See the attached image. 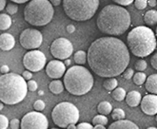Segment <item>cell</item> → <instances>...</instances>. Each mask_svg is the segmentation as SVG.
Segmentation results:
<instances>
[{"mask_svg": "<svg viewBox=\"0 0 157 129\" xmlns=\"http://www.w3.org/2000/svg\"><path fill=\"white\" fill-rule=\"evenodd\" d=\"M131 61L126 44L113 36L101 37L91 43L87 53V62L96 75L114 78L128 68Z\"/></svg>", "mask_w": 157, "mask_h": 129, "instance_id": "obj_1", "label": "cell"}, {"mask_svg": "<svg viewBox=\"0 0 157 129\" xmlns=\"http://www.w3.org/2000/svg\"><path fill=\"white\" fill-rule=\"evenodd\" d=\"M131 15L126 9L118 5L104 7L97 17L98 30L105 34L118 36L125 33L131 26Z\"/></svg>", "mask_w": 157, "mask_h": 129, "instance_id": "obj_2", "label": "cell"}, {"mask_svg": "<svg viewBox=\"0 0 157 129\" xmlns=\"http://www.w3.org/2000/svg\"><path fill=\"white\" fill-rule=\"evenodd\" d=\"M27 83L16 73H7L0 76V101L6 105L19 104L27 96Z\"/></svg>", "mask_w": 157, "mask_h": 129, "instance_id": "obj_3", "label": "cell"}, {"mask_svg": "<svg viewBox=\"0 0 157 129\" xmlns=\"http://www.w3.org/2000/svg\"><path fill=\"white\" fill-rule=\"evenodd\" d=\"M131 52L137 57L149 56L156 49L155 34L150 28L139 26L132 29L127 37Z\"/></svg>", "mask_w": 157, "mask_h": 129, "instance_id": "obj_4", "label": "cell"}, {"mask_svg": "<svg viewBox=\"0 0 157 129\" xmlns=\"http://www.w3.org/2000/svg\"><path fill=\"white\" fill-rule=\"evenodd\" d=\"M94 76L89 69L82 66H73L64 74V87L69 93L82 96L90 92L94 87Z\"/></svg>", "mask_w": 157, "mask_h": 129, "instance_id": "obj_5", "label": "cell"}, {"mask_svg": "<svg viewBox=\"0 0 157 129\" xmlns=\"http://www.w3.org/2000/svg\"><path fill=\"white\" fill-rule=\"evenodd\" d=\"M53 15V7L48 0H31L24 9L25 20L35 27L48 25Z\"/></svg>", "mask_w": 157, "mask_h": 129, "instance_id": "obj_6", "label": "cell"}, {"mask_svg": "<svg viewBox=\"0 0 157 129\" xmlns=\"http://www.w3.org/2000/svg\"><path fill=\"white\" fill-rule=\"evenodd\" d=\"M99 4V0H63V9L71 20L81 22L92 18Z\"/></svg>", "mask_w": 157, "mask_h": 129, "instance_id": "obj_7", "label": "cell"}, {"mask_svg": "<svg viewBox=\"0 0 157 129\" xmlns=\"http://www.w3.org/2000/svg\"><path fill=\"white\" fill-rule=\"evenodd\" d=\"M52 118L55 125L60 128H67L69 124H75L79 121V110L71 103L62 102L53 107Z\"/></svg>", "mask_w": 157, "mask_h": 129, "instance_id": "obj_8", "label": "cell"}, {"mask_svg": "<svg viewBox=\"0 0 157 129\" xmlns=\"http://www.w3.org/2000/svg\"><path fill=\"white\" fill-rule=\"evenodd\" d=\"M20 126L21 129H48L49 121L41 112L32 111L23 116Z\"/></svg>", "mask_w": 157, "mask_h": 129, "instance_id": "obj_9", "label": "cell"}, {"mask_svg": "<svg viewBox=\"0 0 157 129\" xmlns=\"http://www.w3.org/2000/svg\"><path fill=\"white\" fill-rule=\"evenodd\" d=\"M46 60L47 58L42 51L38 50H33L24 55L23 64L27 70L31 72H38L44 68Z\"/></svg>", "mask_w": 157, "mask_h": 129, "instance_id": "obj_10", "label": "cell"}, {"mask_svg": "<svg viewBox=\"0 0 157 129\" xmlns=\"http://www.w3.org/2000/svg\"><path fill=\"white\" fill-rule=\"evenodd\" d=\"M50 50L52 56L57 60H66L72 54L73 47L69 39L60 37L52 43Z\"/></svg>", "mask_w": 157, "mask_h": 129, "instance_id": "obj_11", "label": "cell"}, {"mask_svg": "<svg viewBox=\"0 0 157 129\" xmlns=\"http://www.w3.org/2000/svg\"><path fill=\"white\" fill-rule=\"evenodd\" d=\"M43 41L42 33L35 29H26L19 36L20 45L26 50H36L38 49Z\"/></svg>", "mask_w": 157, "mask_h": 129, "instance_id": "obj_12", "label": "cell"}, {"mask_svg": "<svg viewBox=\"0 0 157 129\" xmlns=\"http://www.w3.org/2000/svg\"><path fill=\"white\" fill-rule=\"evenodd\" d=\"M65 72L66 66L60 60H52L46 67V73L52 79L59 80L61 77L64 76Z\"/></svg>", "mask_w": 157, "mask_h": 129, "instance_id": "obj_13", "label": "cell"}, {"mask_svg": "<svg viewBox=\"0 0 157 129\" xmlns=\"http://www.w3.org/2000/svg\"><path fill=\"white\" fill-rule=\"evenodd\" d=\"M141 110L149 116H154L157 113V96L154 94L146 95L141 99Z\"/></svg>", "mask_w": 157, "mask_h": 129, "instance_id": "obj_14", "label": "cell"}, {"mask_svg": "<svg viewBox=\"0 0 157 129\" xmlns=\"http://www.w3.org/2000/svg\"><path fill=\"white\" fill-rule=\"evenodd\" d=\"M15 46V39L11 33L0 34V49L4 51H8L13 49Z\"/></svg>", "mask_w": 157, "mask_h": 129, "instance_id": "obj_15", "label": "cell"}, {"mask_svg": "<svg viewBox=\"0 0 157 129\" xmlns=\"http://www.w3.org/2000/svg\"><path fill=\"white\" fill-rule=\"evenodd\" d=\"M108 129H140L136 123L130 121V120H121L115 121L112 124H109Z\"/></svg>", "mask_w": 157, "mask_h": 129, "instance_id": "obj_16", "label": "cell"}, {"mask_svg": "<svg viewBox=\"0 0 157 129\" xmlns=\"http://www.w3.org/2000/svg\"><path fill=\"white\" fill-rule=\"evenodd\" d=\"M141 99H142V96L140 94V92H138L136 90L130 91L128 94H126V97H125L127 105L131 107H136L137 105H139Z\"/></svg>", "mask_w": 157, "mask_h": 129, "instance_id": "obj_17", "label": "cell"}, {"mask_svg": "<svg viewBox=\"0 0 157 129\" xmlns=\"http://www.w3.org/2000/svg\"><path fill=\"white\" fill-rule=\"evenodd\" d=\"M145 87L147 92L151 94H157V74H151L149 77H147L145 82Z\"/></svg>", "mask_w": 157, "mask_h": 129, "instance_id": "obj_18", "label": "cell"}, {"mask_svg": "<svg viewBox=\"0 0 157 129\" xmlns=\"http://www.w3.org/2000/svg\"><path fill=\"white\" fill-rule=\"evenodd\" d=\"M97 111L100 115H109L113 111V105L110 103L107 102V101H103L98 104L97 105Z\"/></svg>", "mask_w": 157, "mask_h": 129, "instance_id": "obj_19", "label": "cell"}, {"mask_svg": "<svg viewBox=\"0 0 157 129\" xmlns=\"http://www.w3.org/2000/svg\"><path fill=\"white\" fill-rule=\"evenodd\" d=\"M49 89L52 93L53 94H60L64 90V85L60 80H53L52 82L50 83L49 85Z\"/></svg>", "mask_w": 157, "mask_h": 129, "instance_id": "obj_20", "label": "cell"}, {"mask_svg": "<svg viewBox=\"0 0 157 129\" xmlns=\"http://www.w3.org/2000/svg\"><path fill=\"white\" fill-rule=\"evenodd\" d=\"M144 21L147 26H154L157 22V12L155 10L147 11L144 15Z\"/></svg>", "mask_w": 157, "mask_h": 129, "instance_id": "obj_21", "label": "cell"}, {"mask_svg": "<svg viewBox=\"0 0 157 129\" xmlns=\"http://www.w3.org/2000/svg\"><path fill=\"white\" fill-rule=\"evenodd\" d=\"M12 26V18L6 13L0 14V31H6Z\"/></svg>", "mask_w": 157, "mask_h": 129, "instance_id": "obj_22", "label": "cell"}, {"mask_svg": "<svg viewBox=\"0 0 157 129\" xmlns=\"http://www.w3.org/2000/svg\"><path fill=\"white\" fill-rule=\"evenodd\" d=\"M126 94H127L126 90L124 88H122V87H116L112 92V97L115 101H117V102H122L123 100H125Z\"/></svg>", "mask_w": 157, "mask_h": 129, "instance_id": "obj_23", "label": "cell"}, {"mask_svg": "<svg viewBox=\"0 0 157 129\" xmlns=\"http://www.w3.org/2000/svg\"><path fill=\"white\" fill-rule=\"evenodd\" d=\"M73 59H75V63L78 64V66L85 64V63L87 62V53L83 50H78L75 52V56H73Z\"/></svg>", "mask_w": 157, "mask_h": 129, "instance_id": "obj_24", "label": "cell"}, {"mask_svg": "<svg viewBox=\"0 0 157 129\" xmlns=\"http://www.w3.org/2000/svg\"><path fill=\"white\" fill-rule=\"evenodd\" d=\"M117 86L118 81L115 78H107L103 83V87L107 90H113L117 87Z\"/></svg>", "mask_w": 157, "mask_h": 129, "instance_id": "obj_25", "label": "cell"}, {"mask_svg": "<svg viewBox=\"0 0 157 129\" xmlns=\"http://www.w3.org/2000/svg\"><path fill=\"white\" fill-rule=\"evenodd\" d=\"M126 117L125 111L121 108H115L113 111H112V118L113 120L115 121H121V120H124Z\"/></svg>", "mask_w": 157, "mask_h": 129, "instance_id": "obj_26", "label": "cell"}, {"mask_svg": "<svg viewBox=\"0 0 157 129\" xmlns=\"http://www.w3.org/2000/svg\"><path fill=\"white\" fill-rule=\"evenodd\" d=\"M132 78H133V82H134L135 85L141 86L146 82L147 76H146V74L144 72H137L136 74H133Z\"/></svg>", "mask_w": 157, "mask_h": 129, "instance_id": "obj_27", "label": "cell"}, {"mask_svg": "<svg viewBox=\"0 0 157 129\" xmlns=\"http://www.w3.org/2000/svg\"><path fill=\"white\" fill-rule=\"evenodd\" d=\"M92 124L94 125H104L108 124V118L104 115H97L92 119Z\"/></svg>", "mask_w": 157, "mask_h": 129, "instance_id": "obj_28", "label": "cell"}, {"mask_svg": "<svg viewBox=\"0 0 157 129\" xmlns=\"http://www.w3.org/2000/svg\"><path fill=\"white\" fill-rule=\"evenodd\" d=\"M134 67H135V69H137L139 72H143L146 70L147 67V64L145 60L143 59H140V60H138L135 64H134Z\"/></svg>", "mask_w": 157, "mask_h": 129, "instance_id": "obj_29", "label": "cell"}, {"mask_svg": "<svg viewBox=\"0 0 157 129\" xmlns=\"http://www.w3.org/2000/svg\"><path fill=\"white\" fill-rule=\"evenodd\" d=\"M45 103L43 102L42 100H37V101H35L34 104H33V108L35 111H37V112H41L43 111V110L45 109Z\"/></svg>", "mask_w": 157, "mask_h": 129, "instance_id": "obj_30", "label": "cell"}, {"mask_svg": "<svg viewBox=\"0 0 157 129\" xmlns=\"http://www.w3.org/2000/svg\"><path fill=\"white\" fill-rule=\"evenodd\" d=\"M6 10L9 14H15L18 11V7L15 3H9L6 5Z\"/></svg>", "mask_w": 157, "mask_h": 129, "instance_id": "obj_31", "label": "cell"}, {"mask_svg": "<svg viewBox=\"0 0 157 129\" xmlns=\"http://www.w3.org/2000/svg\"><path fill=\"white\" fill-rule=\"evenodd\" d=\"M9 126V120L6 116L0 115V129H7Z\"/></svg>", "mask_w": 157, "mask_h": 129, "instance_id": "obj_32", "label": "cell"}, {"mask_svg": "<svg viewBox=\"0 0 157 129\" xmlns=\"http://www.w3.org/2000/svg\"><path fill=\"white\" fill-rule=\"evenodd\" d=\"M37 87H38L37 83H36L35 81H33V80H30L29 82L27 83V88H28V90H30L32 92L37 90Z\"/></svg>", "mask_w": 157, "mask_h": 129, "instance_id": "obj_33", "label": "cell"}, {"mask_svg": "<svg viewBox=\"0 0 157 129\" xmlns=\"http://www.w3.org/2000/svg\"><path fill=\"white\" fill-rule=\"evenodd\" d=\"M134 5L138 10H144L147 5V0H135Z\"/></svg>", "mask_w": 157, "mask_h": 129, "instance_id": "obj_34", "label": "cell"}, {"mask_svg": "<svg viewBox=\"0 0 157 129\" xmlns=\"http://www.w3.org/2000/svg\"><path fill=\"white\" fill-rule=\"evenodd\" d=\"M133 69H132V68H126L124 71H123V77L126 79V80H130V79H132V76H133Z\"/></svg>", "mask_w": 157, "mask_h": 129, "instance_id": "obj_35", "label": "cell"}, {"mask_svg": "<svg viewBox=\"0 0 157 129\" xmlns=\"http://www.w3.org/2000/svg\"><path fill=\"white\" fill-rule=\"evenodd\" d=\"M9 125H10L12 129H19L20 121L18 119H13L11 122H9Z\"/></svg>", "mask_w": 157, "mask_h": 129, "instance_id": "obj_36", "label": "cell"}, {"mask_svg": "<svg viewBox=\"0 0 157 129\" xmlns=\"http://www.w3.org/2000/svg\"><path fill=\"white\" fill-rule=\"evenodd\" d=\"M113 1H114L118 5H121V7H122V6H128V5H131L134 1V0H113Z\"/></svg>", "mask_w": 157, "mask_h": 129, "instance_id": "obj_37", "label": "cell"}, {"mask_svg": "<svg viewBox=\"0 0 157 129\" xmlns=\"http://www.w3.org/2000/svg\"><path fill=\"white\" fill-rule=\"evenodd\" d=\"M92 128H94V126L89 123H81L78 125H76V129H92Z\"/></svg>", "mask_w": 157, "mask_h": 129, "instance_id": "obj_38", "label": "cell"}, {"mask_svg": "<svg viewBox=\"0 0 157 129\" xmlns=\"http://www.w3.org/2000/svg\"><path fill=\"white\" fill-rule=\"evenodd\" d=\"M22 77H23V79L26 81H30V80H32V77H33V74H32V72L31 71H29V70H25L24 72H23V75H22Z\"/></svg>", "mask_w": 157, "mask_h": 129, "instance_id": "obj_39", "label": "cell"}, {"mask_svg": "<svg viewBox=\"0 0 157 129\" xmlns=\"http://www.w3.org/2000/svg\"><path fill=\"white\" fill-rule=\"evenodd\" d=\"M151 66L154 69H157V53H154L153 56L151 60Z\"/></svg>", "mask_w": 157, "mask_h": 129, "instance_id": "obj_40", "label": "cell"}, {"mask_svg": "<svg viewBox=\"0 0 157 129\" xmlns=\"http://www.w3.org/2000/svg\"><path fill=\"white\" fill-rule=\"evenodd\" d=\"M9 70H10V68H9V67L6 66V64H4V66L0 68V72H1L2 74H7V73H9Z\"/></svg>", "mask_w": 157, "mask_h": 129, "instance_id": "obj_41", "label": "cell"}, {"mask_svg": "<svg viewBox=\"0 0 157 129\" xmlns=\"http://www.w3.org/2000/svg\"><path fill=\"white\" fill-rule=\"evenodd\" d=\"M67 31L69 32V33H73L75 31V27L73 26V25H69L68 27H67Z\"/></svg>", "mask_w": 157, "mask_h": 129, "instance_id": "obj_42", "label": "cell"}, {"mask_svg": "<svg viewBox=\"0 0 157 129\" xmlns=\"http://www.w3.org/2000/svg\"><path fill=\"white\" fill-rule=\"evenodd\" d=\"M48 1H49V2L52 5V7H53V6H59L62 0H48Z\"/></svg>", "mask_w": 157, "mask_h": 129, "instance_id": "obj_43", "label": "cell"}, {"mask_svg": "<svg viewBox=\"0 0 157 129\" xmlns=\"http://www.w3.org/2000/svg\"><path fill=\"white\" fill-rule=\"evenodd\" d=\"M11 1H13V3H15V4H23L28 1H31V0H11Z\"/></svg>", "mask_w": 157, "mask_h": 129, "instance_id": "obj_44", "label": "cell"}, {"mask_svg": "<svg viewBox=\"0 0 157 129\" xmlns=\"http://www.w3.org/2000/svg\"><path fill=\"white\" fill-rule=\"evenodd\" d=\"M7 3H6V0H0V11H2L5 9Z\"/></svg>", "mask_w": 157, "mask_h": 129, "instance_id": "obj_45", "label": "cell"}, {"mask_svg": "<svg viewBox=\"0 0 157 129\" xmlns=\"http://www.w3.org/2000/svg\"><path fill=\"white\" fill-rule=\"evenodd\" d=\"M147 4H149L151 7H155L156 6V0H147Z\"/></svg>", "mask_w": 157, "mask_h": 129, "instance_id": "obj_46", "label": "cell"}, {"mask_svg": "<svg viewBox=\"0 0 157 129\" xmlns=\"http://www.w3.org/2000/svg\"><path fill=\"white\" fill-rule=\"evenodd\" d=\"M92 129H107L104 125H94V127L92 128Z\"/></svg>", "mask_w": 157, "mask_h": 129, "instance_id": "obj_47", "label": "cell"}, {"mask_svg": "<svg viewBox=\"0 0 157 129\" xmlns=\"http://www.w3.org/2000/svg\"><path fill=\"white\" fill-rule=\"evenodd\" d=\"M67 128H68V129H76V125H75V123H71V124H69V125L67 126Z\"/></svg>", "mask_w": 157, "mask_h": 129, "instance_id": "obj_48", "label": "cell"}, {"mask_svg": "<svg viewBox=\"0 0 157 129\" xmlns=\"http://www.w3.org/2000/svg\"><path fill=\"white\" fill-rule=\"evenodd\" d=\"M71 60L70 59H66V61H65V63H64V64H65V66H70L71 64Z\"/></svg>", "mask_w": 157, "mask_h": 129, "instance_id": "obj_49", "label": "cell"}, {"mask_svg": "<svg viewBox=\"0 0 157 129\" xmlns=\"http://www.w3.org/2000/svg\"><path fill=\"white\" fill-rule=\"evenodd\" d=\"M3 107H4V104L1 102V101H0V111H1V110L3 109Z\"/></svg>", "mask_w": 157, "mask_h": 129, "instance_id": "obj_50", "label": "cell"}, {"mask_svg": "<svg viewBox=\"0 0 157 129\" xmlns=\"http://www.w3.org/2000/svg\"><path fill=\"white\" fill-rule=\"evenodd\" d=\"M147 129H157V128H156V127H152V126H151V127H147Z\"/></svg>", "mask_w": 157, "mask_h": 129, "instance_id": "obj_51", "label": "cell"}, {"mask_svg": "<svg viewBox=\"0 0 157 129\" xmlns=\"http://www.w3.org/2000/svg\"><path fill=\"white\" fill-rule=\"evenodd\" d=\"M39 95H43V91H39Z\"/></svg>", "mask_w": 157, "mask_h": 129, "instance_id": "obj_52", "label": "cell"}, {"mask_svg": "<svg viewBox=\"0 0 157 129\" xmlns=\"http://www.w3.org/2000/svg\"><path fill=\"white\" fill-rule=\"evenodd\" d=\"M52 129H59V128H52Z\"/></svg>", "mask_w": 157, "mask_h": 129, "instance_id": "obj_53", "label": "cell"}]
</instances>
